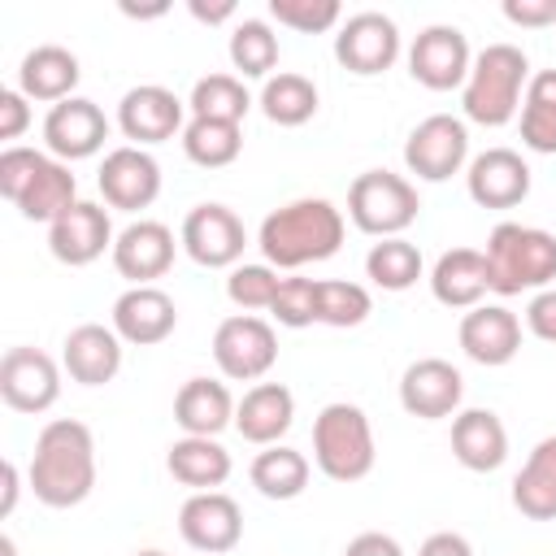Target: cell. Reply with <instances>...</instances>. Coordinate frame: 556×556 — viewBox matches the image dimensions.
<instances>
[{"label": "cell", "mask_w": 556, "mask_h": 556, "mask_svg": "<svg viewBox=\"0 0 556 556\" xmlns=\"http://www.w3.org/2000/svg\"><path fill=\"white\" fill-rule=\"evenodd\" d=\"M26 482H30L35 500L48 504V508L83 504L96 486V439H91V430L74 417L48 421L35 439Z\"/></svg>", "instance_id": "6da1fadb"}, {"label": "cell", "mask_w": 556, "mask_h": 556, "mask_svg": "<svg viewBox=\"0 0 556 556\" xmlns=\"http://www.w3.org/2000/svg\"><path fill=\"white\" fill-rule=\"evenodd\" d=\"M343 230H348V222L330 200L304 195V200L274 208L261 222L256 248H261L265 265H274V269H304V265L330 261L343 248Z\"/></svg>", "instance_id": "7a4b0ae2"}, {"label": "cell", "mask_w": 556, "mask_h": 556, "mask_svg": "<svg viewBox=\"0 0 556 556\" xmlns=\"http://www.w3.org/2000/svg\"><path fill=\"white\" fill-rule=\"evenodd\" d=\"M0 195L26 217V222H56L70 204H78V182L65 161L39 148H4L0 152Z\"/></svg>", "instance_id": "3957f363"}, {"label": "cell", "mask_w": 556, "mask_h": 556, "mask_svg": "<svg viewBox=\"0 0 556 556\" xmlns=\"http://www.w3.org/2000/svg\"><path fill=\"white\" fill-rule=\"evenodd\" d=\"M530 87V56L517 43H486L473 52L469 78L460 87L465 122L473 126H508L521 113Z\"/></svg>", "instance_id": "277c9868"}, {"label": "cell", "mask_w": 556, "mask_h": 556, "mask_svg": "<svg viewBox=\"0 0 556 556\" xmlns=\"http://www.w3.org/2000/svg\"><path fill=\"white\" fill-rule=\"evenodd\" d=\"M486 278L495 295H521V291H547L556 282V235L543 226L500 222L486 235Z\"/></svg>", "instance_id": "5b68a950"}, {"label": "cell", "mask_w": 556, "mask_h": 556, "mask_svg": "<svg viewBox=\"0 0 556 556\" xmlns=\"http://www.w3.org/2000/svg\"><path fill=\"white\" fill-rule=\"evenodd\" d=\"M378 443L361 404L334 400L313 417V465L330 482H361L374 473Z\"/></svg>", "instance_id": "8992f818"}, {"label": "cell", "mask_w": 556, "mask_h": 556, "mask_svg": "<svg viewBox=\"0 0 556 556\" xmlns=\"http://www.w3.org/2000/svg\"><path fill=\"white\" fill-rule=\"evenodd\" d=\"M421 213L417 187L404 174L391 169H365L352 178L348 187V217L356 230L374 235V239H395L404 235Z\"/></svg>", "instance_id": "52a82bcc"}, {"label": "cell", "mask_w": 556, "mask_h": 556, "mask_svg": "<svg viewBox=\"0 0 556 556\" xmlns=\"http://www.w3.org/2000/svg\"><path fill=\"white\" fill-rule=\"evenodd\" d=\"M213 361L230 382H261L278 361V334L256 313H235L213 330Z\"/></svg>", "instance_id": "ba28073f"}, {"label": "cell", "mask_w": 556, "mask_h": 556, "mask_svg": "<svg viewBox=\"0 0 556 556\" xmlns=\"http://www.w3.org/2000/svg\"><path fill=\"white\" fill-rule=\"evenodd\" d=\"M465 161H469V126H465V117L430 113L404 139V165L421 182H447L452 174L465 169Z\"/></svg>", "instance_id": "9c48e42d"}, {"label": "cell", "mask_w": 556, "mask_h": 556, "mask_svg": "<svg viewBox=\"0 0 556 556\" xmlns=\"http://www.w3.org/2000/svg\"><path fill=\"white\" fill-rule=\"evenodd\" d=\"M178 243L182 252L204 265V269H235L243 261V248H248V230L239 222L235 208L208 200V204H195L187 217H182V230H178Z\"/></svg>", "instance_id": "30bf717a"}, {"label": "cell", "mask_w": 556, "mask_h": 556, "mask_svg": "<svg viewBox=\"0 0 556 556\" xmlns=\"http://www.w3.org/2000/svg\"><path fill=\"white\" fill-rule=\"evenodd\" d=\"M400 56V26L395 17L378 13V9H365V13H352L339 22V35H334V61L356 74V78H374V74H387Z\"/></svg>", "instance_id": "8fae6325"}, {"label": "cell", "mask_w": 556, "mask_h": 556, "mask_svg": "<svg viewBox=\"0 0 556 556\" xmlns=\"http://www.w3.org/2000/svg\"><path fill=\"white\" fill-rule=\"evenodd\" d=\"M178 534L200 556H226L243 539V508L226 491H191L178 508Z\"/></svg>", "instance_id": "7c38bea8"}, {"label": "cell", "mask_w": 556, "mask_h": 556, "mask_svg": "<svg viewBox=\"0 0 556 556\" xmlns=\"http://www.w3.org/2000/svg\"><path fill=\"white\" fill-rule=\"evenodd\" d=\"M469 65H473L469 39H465L460 26H447V22L426 26L413 39V48H408V74L426 91H456V87H465Z\"/></svg>", "instance_id": "4fadbf2b"}, {"label": "cell", "mask_w": 556, "mask_h": 556, "mask_svg": "<svg viewBox=\"0 0 556 556\" xmlns=\"http://www.w3.org/2000/svg\"><path fill=\"white\" fill-rule=\"evenodd\" d=\"M56 395H61V365L48 352L17 343L0 356V400L13 413L39 417L56 404Z\"/></svg>", "instance_id": "5bb4252c"}, {"label": "cell", "mask_w": 556, "mask_h": 556, "mask_svg": "<svg viewBox=\"0 0 556 556\" xmlns=\"http://www.w3.org/2000/svg\"><path fill=\"white\" fill-rule=\"evenodd\" d=\"M182 117H187V100H178L161 83H139L117 104V130L135 148H152V143H165L174 135H182L187 130Z\"/></svg>", "instance_id": "9a60e30c"}, {"label": "cell", "mask_w": 556, "mask_h": 556, "mask_svg": "<svg viewBox=\"0 0 556 556\" xmlns=\"http://www.w3.org/2000/svg\"><path fill=\"white\" fill-rule=\"evenodd\" d=\"M96 182H100V195H104L109 208L139 213L161 195V165H156V156L148 148L122 143V148L104 152Z\"/></svg>", "instance_id": "2e32d148"}, {"label": "cell", "mask_w": 556, "mask_h": 556, "mask_svg": "<svg viewBox=\"0 0 556 556\" xmlns=\"http://www.w3.org/2000/svg\"><path fill=\"white\" fill-rule=\"evenodd\" d=\"M117 235H113V222H109V208L96 204V200H78L70 204L52 226H48V252L70 265V269H83L91 261H100L104 252H113Z\"/></svg>", "instance_id": "e0dca14e"}, {"label": "cell", "mask_w": 556, "mask_h": 556, "mask_svg": "<svg viewBox=\"0 0 556 556\" xmlns=\"http://www.w3.org/2000/svg\"><path fill=\"white\" fill-rule=\"evenodd\" d=\"M104 139H109V117L87 96H70V100L52 104L43 117V148L65 165L96 156L104 148Z\"/></svg>", "instance_id": "ac0fdd59"}, {"label": "cell", "mask_w": 556, "mask_h": 556, "mask_svg": "<svg viewBox=\"0 0 556 556\" xmlns=\"http://www.w3.org/2000/svg\"><path fill=\"white\" fill-rule=\"evenodd\" d=\"M460 395H465V378L443 356H421L400 374V404L408 417H421V421L456 417Z\"/></svg>", "instance_id": "d6986e66"}, {"label": "cell", "mask_w": 556, "mask_h": 556, "mask_svg": "<svg viewBox=\"0 0 556 556\" xmlns=\"http://www.w3.org/2000/svg\"><path fill=\"white\" fill-rule=\"evenodd\" d=\"M174 252H178L174 230H169L165 222L139 217V222H130V226L117 235V243H113L109 256H113V269H117L130 287H156V278L169 274Z\"/></svg>", "instance_id": "ffe728a7"}, {"label": "cell", "mask_w": 556, "mask_h": 556, "mask_svg": "<svg viewBox=\"0 0 556 556\" xmlns=\"http://www.w3.org/2000/svg\"><path fill=\"white\" fill-rule=\"evenodd\" d=\"M465 191L478 208H513L530 195V165L513 148H486L469 161Z\"/></svg>", "instance_id": "44dd1931"}, {"label": "cell", "mask_w": 556, "mask_h": 556, "mask_svg": "<svg viewBox=\"0 0 556 556\" xmlns=\"http://www.w3.org/2000/svg\"><path fill=\"white\" fill-rule=\"evenodd\" d=\"M174 326H178V304L161 287H126L113 300V330L122 343L152 348V343H165Z\"/></svg>", "instance_id": "7402d4cb"}, {"label": "cell", "mask_w": 556, "mask_h": 556, "mask_svg": "<svg viewBox=\"0 0 556 556\" xmlns=\"http://www.w3.org/2000/svg\"><path fill=\"white\" fill-rule=\"evenodd\" d=\"M460 352L486 369H500L508 365L517 352H521V317L504 304H478L460 317Z\"/></svg>", "instance_id": "603a6c76"}, {"label": "cell", "mask_w": 556, "mask_h": 556, "mask_svg": "<svg viewBox=\"0 0 556 556\" xmlns=\"http://www.w3.org/2000/svg\"><path fill=\"white\" fill-rule=\"evenodd\" d=\"M61 369L78 382V387H104L117 378L122 369V339L113 326L100 321H83L65 334L61 343Z\"/></svg>", "instance_id": "cb8c5ba5"}, {"label": "cell", "mask_w": 556, "mask_h": 556, "mask_svg": "<svg viewBox=\"0 0 556 556\" xmlns=\"http://www.w3.org/2000/svg\"><path fill=\"white\" fill-rule=\"evenodd\" d=\"M452 456L469 473H495L508 460V430L491 408H460L452 417Z\"/></svg>", "instance_id": "d4e9b609"}, {"label": "cell", "mask_w": 556, "mask_h": 556, "mask_svg": "<svg viewBox=\"0 0 556 556\" xmlns=\"http://www.w3.org/2000/svg\"><path fill=\"white\" fill-rule=\"evenodd\" d=\"M78 78H83V65H78V56H74L70 48H61V43H39V48H30V52L22 56V65H17V91H22L26 100H39V104H61V100H70L74 87H78Z\"/></svg>", "instance_id": "484cf974"}, {"label": "cell", "mask_w": 556, "mask_h": 556, "mask_svg": "<svg viewBox=\"0 0 556 556\" xmlns=\"http://www.w3.org/2000/svg\"><path fill=\"white\" fill-rule=\"evenodd\" d=\"M291 421H295V395L282 382H256L235 404V430L256 447H274L291 430Z\"/></svg>", "instance_id": "4316f807"}, {"label": "cell", "mask_w": 556, "mask_h": 556, "mask_svg": "<svg viewBox=\"0 0 556 556\" xmlns=\"http://www.w3.org/2000/svg\"><path fill=\"white\" fill-rule=\"evenodd\" d=\"M486 291H491V278H486V256L478 248H447L430 269V295L443 308L469 313L482 304Z\"/></svg>", "instance_id": "83f0119b"}, {"label": "cell", "mask_w": 556, "mask_h": 556, "mask_svg": "<svg viewBox=\"0 0 556 556\" xmlns=\"http://www.w3.org/2000/svg\"><path fill=\"white\" fill-rule=\"evenodd\" d=\"M235 395L226 382L217 378H187L174 395V421L182 426V434H204L217 439L226 426H235Z\"/></svg>", "instance_id": "f1b7e54d"}, {"label": "cell", "mask_w": 556, "mask_h": 556, "mask_svg": "<svg viewBox=\"0 0 556 556\" xmlns=\"http://www.w3.org/2000/svg\"><path fill=\"white\" fill-rule=\"evenodd\" d=\"M165 469H169L174 482H182V486H191V491H217V486L230 478L235 460H230V452H226L217 439L182 434V439L169 443Z\"/></svg>", "instance_id": "f546056e"}, {"label": "cell", "mask_w": 556, "mask_h": 556, "mask_svg": "<svg viewBox=\"0 0 556 556\" xmlns=\"http://www.w3.org/2000/svg\"><path fill=\"white\" fill-rule=\"evenodd\" d=\"M513 508L530 521H556V434L539 439L513 478Z\"/></svg>", "instance_id": "4dcf8cb0"}, {"label": "cell", "mask_w": 556, "mask_h": 556, "mask_svg": "<svg viewBox=\"0 0 556 556\" xmlns=\"http://www.w3.org/2000/svg\"><path fill=\"white\" fill-rule=\"evenodd\" d=\"M308 473H313L308 456L295 452V447H287V443H274V447L256 452V456H252V469H248L252 486H256L265 500H295V495H304Z\"/></svg>", "instance_id": "1f68e13d"}, {"label": "cell", "mask_w": 556, "mask_h": 556, "mask_svg": "<svg viewBox=\"0 0 556 556\" xmlns=\"http://www.w3.org/2000/svg\"><path fill=\"white\" fill-rule=\"evenodd\" d=\"M256 104H261V113H265L274 126H304V122H313V113H317V83L304 78V74L282 70V74L265 78Z\"/></svg>", "instance_id": "d6a6232c"}, {"label": "cell", "mask_w": 556, "mask_h": 556, "mask_svg": "<svg viewBox=\"0 0 556 556\" xmlns=\"http://www.w3.org/2000/svg\"><path fill=\"white\" fill-rule=\"evenodd\" d=\"M521 143L530 152L556 156V70L530 74V87L521 100Z\"/></svg>", "instance_id": "836d02e7"}, {"label": "cell", "mask_w": 556, "mask_h": 556, "mask_svg": "<svg viewBox=\"0 0 556 556\" xmlns=\"http://www.w3.org/2000/svg\"><path fill=\"white\" fill-rule=\"evenodd\" d=\"M248 109H252V96H248L239 74H204V78H195V87L187 96V113L191 117H208V122L243 126Z\"/></svg>", "instance_id": "e575fe53"}, {"label": "cell", "mask_w": 556, "mask_h": 556, "mask_svg": "<svg viewBox=\"0 0 556 556\" xmlns=\"http://www.w3.org/2000/svg\"><path fill=\"white\" fill-rule=\"evenodd\" d=\"M182 152H187V161L200 165V169H226V165H235L239 152H243V126L191 117L187 130H182Z\"/></svg>", "instance_id": "d590c367"}, {"label": "cell", "mask_w": 556, "mask_h": 556, "mask_svg": "<svg viewBox=\"0 0 556 556\" xmlns=\"http://www.w3.org/2000/svg\"><path fill=\"white\" fill-rule=\"evenodd\" d=\"M226 52H230V65H235L239 78H274L278 35L265 17H243V22H235Z\"/></svg>", "instance_id": "8d00e7d4"}, {"label": "cell", "mask_w": 556, "mask_h": 556, "mask_svg": "<svg viewBox=\"0 0 556 556\" xmlns=\"http://www.w3.org/2000/svg\"><path fill=\"white\" fill-rule=\"evenodd\" d=\"M421 252L417 243H408L404 235L395 239H378L369 252H365V278L382 291H408L417 278H421Z\"/></svg>", "instance_id": "74e56055"}, {"label": "cell", "mask_w": 556, "mask_h": 556, "mask_svg": "<svg viewBox=\"0 0 556 556\" xmlns=\"http://www.w3.org/2000/svg\"><path fill=\"white\" fill-rule=\"evenodd\" d=\"M369 313H374V295H369L361 282H348V278H317V321H321V326L348 330V326H361Z\"/></svg>", "instance_id": "f35d334b"}, {"label": "cell", "mask_w": 556, "mask_h": 556, "mask_svg": "<svg viewBox=\"0 0 556 556\" xmlns=\"http://www.w3.org/2000/svg\"><path fill=\"white\" fill-rule=\"evenodd\" d=\"M278 287H282V278H278V269L265 265V261H256V265H235L230 278H226V295H230V304L243 308V313H256V308L269 313Z\"/></svg>", "instance_id": "ab89813d"}, {"label": "cell", "mask_w": 556, "mask_h": 556, "mask_svg": "<svg viewBox=\"0 0 556 556\" xmlns=\"http://www.w3.org/2000/svg\"><path fill=\"white\" fill-rule=\"evenodd\" d=\"M269 17L300 35H321L343 22L339 0H269Z\"/></svg>", "instance_id": "60d3db41"}, {"label": "cell", "mask_w": 556, "mask_h": 556, "mask_svg": "<svg viewBox=\"0 0 556 556\" xmlns=\"http://www.w3.org/2000/svg\"><path fill=\"white\" fill-rule=\"evenodd\" d=\"M269 317L287 330H304L317 321V278H282L274 304H269Z\"/></svg>", "instance_id": "b9f144b4"}, {"label": "cell", "mask_w": 556, "mask_h": 556, "mask_svg": "<svg viewBox=\"0 0 556 556\" xmlns=\"http://www.w3.org/2000/svg\"><path fill=\"white\" fill-rule=\"evenodd\" d=\"M30 126V100L17 91V87H4L0 91V139L13 148V139H22Z\"/></svg>", "instance_id": "7bdbcfd3"}, {"label": "cell", "mask_w": 556, "mask_h": 556, "mask_svg": "<svg viewBox=\"0 0 556 556\" xmlns=\"http://www.w3.org/2000/svg\"><path fill=\"white\" fill-rule=\"evenodd\" d=\"M526 330L543 343H556V287L534 291L526 304Z\"/></svg>", "instance_id": "ee69618b"}, {"label": "cell", "mask_w": 556, "mask_h": 556, "mask_svg": "<svg viewBox=\"0 0 556 556\" xmlns=\"http://www.w3.org/2000/svg\"><path fill=\"white\" fill-rule=\"evenodd\" d=\"M504 17L513 26L543 30V26H556V0H504Z\"/></svg>", "instance_id": "f6af8a7d"}, {"label": "cell", "mask_w": 556, "mask_h": 556, "mask_svg": "<svg viewBox=\"0 0 556 556\" xmlns=\"http://www.w3.org/2000/svg\"><path fill=\"white\" fill-rule=\"evenodd\" d=\"M343 556H404V547L382 530H365L343 547Z\"/></svg>", "instance_id": "bcb514c9"}, {"label": "cell", "mask_w": 556, "mask_h": 556, "mask_svg": "<svg viewBox=\"0 0 556 556\" xmlns=\"http://www.w3.org/2000/svg\"><path fill=\"white\" fill-rule=\"evenodd\" d=\"M417 556H473V547H469L465 534H456V530H439V534H430V539L417 547Z\"/></svg>", "instance_id": "7dc6e473"}, {"label": "cell", "mask_w": 556, "mask_h": 556, "mask_svg": "<svg viewBox=\"0 0 556 556\" xmlns=\"http://www.w3.org/2000/svg\"><path fill=\"white\" fill-rule=\"evenodd\" d=\"M187 9H191V17H195V22H208V26H213V22H226V17H235V0H222V4H204V0H191Z\"/></svg>", "instance_id": "c3c4849f"}, {"label": "cell", "mask_w": 556, "mask_h": 556, "mask_svg": "<svg viewBox=\"0 0 556 556\" xmlns=\"http://www.w3.org/2000/svg\"><path fill=\"white\" fill-rule=\"evenodd\" d=\"M17 491H22L17 465H13V460H4V500H0V517H13V508H17Z\"/></svg>", "instance_id": "681fc988"}, {"label": "cell", "mask_w": 556, "mask_h": 556, "mask_svg": "<svg viewBox=\"0 0 556 556\" xmlns=\"http://www.w3.org/2000/svg\"><path fill=\"white\" fill-rule=\"evenodd\" d=\"M0 556H17V543H13V534H0Z\"/></svg>", "instance_id": "f907efd6"}, {"label": "cell", "mask_w": 556, "mask_h": 556, "mask_svg": "<svg viewBox=\"0 0 556 556\" xmlns=\"http://www.w3.org/2000/svg\"><path fill=\"white\" fill-rule=\"evenodd\" d=\"M135 556H169V552H161V547H143V552H135Z\"/></svg>", "instance_id": "816d5d0a"}]
</instances>
